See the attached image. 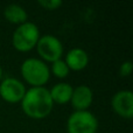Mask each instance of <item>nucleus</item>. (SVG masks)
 <instances>
[{
  "label": "nucleus",
  "mask_w": 133,
  "mask_h": 133,
  "mask_svg": "<svg viewBox=\"0 0 133 133\" xmlns=\"http://www.w3.org/2000/svg\"><path fill=\"white\" fill-rule=\"evenodd\" d=\"M20 103L23 113L32 119H43L48 117L54 108L49 90L46 87L27 89Z\"/></svg>",
  "instance_id": "obj_1"
},
{
  "label": "nucleus",
  "mask_w": 133,
  "mask_h": 133,
  "mask_svg": "<svg viewBox=\"0 0 133 133\" xmlns=\"http://www.w3.org/2000/svg\"><path fill=\"white\" fill-rule=\"evenodd\" d=\"M20 72L23 81L30 88L44 87L49 82L50 70L46 62L37 57H28L21 63Z\"/></svg>",
  "instance_id": "obj_2"
},
{
  "label": "nucleus",
  "mask_w": 133,
  "mask_h": 133,
  "mask_svg": "<svg viewBox=\"0 0 133 133\" xmlns=\"http://www.w3.org/2000/svg\"><path fill=\"white\" fill-rule=\"evenodd\" d=\"M40 29L34 22H27L18 26L12 35V44L15 50L20 53H28L36 47L40 39Z\"/></svg>",
  "instance_id": "obj_3"
},
{
  "label": "nucleus",
  "mask_w": 133,
  "mask_h": 133,
  "mask_svg": "<svg viewBox=\"0 0 133 133\" xmlns=\"http://www.w3.org/2000/svg\"><path fill=\"white\" fill-rule=\"evenodd\" d=\"M98 119L92 112L74 111L66 120V133H97Z\"/></svg>",
  "instance_id": "obj_4"
},
{
  "label": "nucleus",
  "mask_w": 133,
  "mask_h": 133,
  "mask_svg": "<svg viewBox=\"0 0 133 133\" xmlns=\"http://www.w3.org/2000/svg\"><path fill=\"white\" fill-rule=\"evenodd\" d=\"M35 49L40 56V60L46 63H53L57 60H61L64 54V48L61 40L51 34L41 35Z\"/></svg>",
  "instance_id": "obj_5"
},
{
  "label": "nucleus",
  "mask_w": 133,
  "mask_h": 133,
  "mask_svg": "<svg viewBox=\"0 0 133 133\" xmlns=\"http://www.w3.org/2000/svg\"><path fill=\"white\" fill-rule=\"evenodd\" d=\"M23 82L15 77H5L0 82V97L11 104L20 103L26 94Z\"/></svg>",
  "instance_id": "obj_6"
},
{
  "label": "nucleus",
  "mask_w": 133,
  "mask_h": 133,
  "mask_svg": "<svg viewBox=\"0 0 133 133\" xmlns=\"http://www.w3.org/2000/svg\"><path fill=\"white\" fill-rule=\"evenodd\" d=\"M111 108L119 117L131 119L133 117V92L131 90H119L111 98Z\"/></svg>",
  "instance_id": "obj_7"
},
{
  "label": "nucleus",
  "mask_w": 133,
  "mask_h": 133,
  "mask_svg": "<svg viewBox=\"0 0 133 133\" xmlns=\"http://www.w3.org/2000/svg\"><path fill=\"white\" fill-rule=\"evenodd\" d=\"M94 102V92L88 85H77L74 88L70 103L75 111H87Z\"/></svg>",
  "instance_id": "obj_8"
},
{
  "label": "nucleus",
  "mask_w": 133,
  "mask_h": 133,
  "mask_svg": "<svg viewBox=\"0 0 133 133\" xmlns=\"http://www.w3.org/2000/svg\"><path fill=\"white\" fill-rule=\"evenodd\" d=\"M64 62L68 65L69 70L81 71L84 70L89 64V55L87 50L79 47L71 48L64 56Z\"/></svg>",
  "instance_id": "obj_9"
},
{
  "label": "nucleus",
  "mask_w": 133,
  "mask_h": 133,
  "mask_svg": "<svg viewBox=\"0 0 133 133\" xmlns=\"http://www.w3.org/2000/svg\"><path fill=\"white\" fill-rule=\"evenodd\" d=\"M72 90H74V88L66 82H60L57 84L53 85L51 89L49 90V94H50L51 101H53L54 105L55 104L65 105V104L70 103Z\"/></svg>",
  "instance_id": "obj_10"
},
{
  "label": "nucleus",
  "mask_w": 133,
  "mask_h": 133,
  "mask_svg": "<svg viewBox=\"0 0 133 133\" xmlns=\"http://www.w3.org/2000/svg\"><path fill=\"white\" fill-rule=\"evenodd\" d=\"M4 16L9 23L20 26L28 21V13L22 6L18 4L7 5L4 9Z\"/></svg>",
  "instance_id": "obj_11"
},
{
  "label": "nucleus",
  "mask_w": 133,
  "mask_h": 133,
  "mask_svg": "<svg viewBox=\"0 0 133 133\" xmlns=\"http://www.w3.org/2000/svg\"><path fill=\"white\" fill-rule=\"evenodd\" d=\"M50 64L51 65H50V68H49V70H50V75H54L56 78H61V79L68 77L70 70H69L68 65H66V63L64 62L63 58L55 61V62L50 63Z\"/></svg>",
  "instance_id": "obj_12"
},
{
  "label": "nucleus",
  "mask_w": 133,
  "mask_h": 133,
  "mask_svg": "<svg viewBox=\"0 0 133 133\" xmlns=\"http://www.w3.org/2000/svg\"><path fill=\"white\" fill-rule=\"evenodd\" d=\"M37 4L47 11H56V9L62 7L63 1L62 0H39Z\"/></svg>",
  "instance_id": "obj_13"
},
{
  "label": "nucleus",
  "mask_w": 133,
  "mask_h": 133,
  "mask_svg": "<svg viewBox=\"0 0 133 133\" xmlns=\"http://www.w3.org/2000/svg\"><path fill=\"white\" fill-rule=\"evenodd\" d=\"M132 70H133V63L131 61H125L119 66V75L122 77H129L132 74Z\"/></svg>",
  "instance_id": "obj_14"
},
{
  "label": "nucleus",
  "mask_w": 133,
  "mask_h": 133,
  "mask_svg": "<svg viewBox=\"0 0 133 133\" xmlns=\"http://www.w3.org/2000/svg\"><path fill=\"white\" fill-rule=\"evenodd\" d=\"M2 78H4V71H2V68L0 65V82L2 81Z\"/></svg>",
  "instance_id": "obj_15"
}]
</instances>
